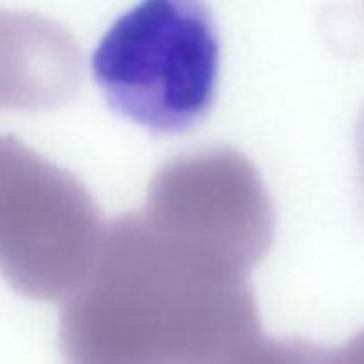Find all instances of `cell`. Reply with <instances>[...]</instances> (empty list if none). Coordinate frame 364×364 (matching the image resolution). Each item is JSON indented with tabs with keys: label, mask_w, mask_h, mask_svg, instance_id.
<instances>
[{
	"label": "cell",
	"mask_w": 364,
	"mask_h": 364,
	"mask_svg": "<svg viewBox=\"0 0 364 364\" xmlns=\"http://www.w3.org/2000/svg\"><path fill=\"white\" fill-rule=\"evenodd\" d=\"M249 274L127 213L64 299L68 364L219 363L259 334Z\"/></svg>",
	"instance_id": "6da1fadb"
},
{
	"label": "cell",
	"mask_w": 364,
	"mask_h": 364,
	"mask_svg": "<svg viewBox=\"0 0 364 364\" xmlns=\"http://www.w3.org/2000/svg\"><path fill=\"white\" fill-rule=\"evenodd\" d=\"M220 45L208 7L149 0L103 34L91 71L109 105L162 135L201 123L217 95Z\"/></svg>",
	"instance_id": "7a4b0ae2"
},
{
	"label": "cell",
	"mask_w": 364,
	"mask_h": 364,
	"mask_svg": "<svg viewBox=\"0 0 364 364\" xmlns=\"http://www.w3.org/2000/svg\"><path fill=\"white\" fill-rule=\"evenodd\" d=\"M105 224L84 183L0 135V274L21 295L66 299L91 269Z\"/></svg>",
	"instance_id": "3957f363"
},
{
	"label": "cell",
	"mask_w": 364,
	"mask_h": 364,
	"mask_svg": "<svg viewBox=\"0 0 364 364\" xmlns=\"http://www.w3.org/2000/svg\"><path fill=\"white\" fill-rule=\"evenodd\" d=\"M151 226L240 272L269 252L276 215L262 176L233 148H206L167 162L149 183Z\"/></svg>",
	"instance_id": "277c9868"
},
{
	"label": "cell",
	"mask_w": 364,
	"mask_h": 364,
	"mask_svg": "<svg viewBox=\"0 0 364 364\" xmlns=\"http://www.w3.org/2000/svg\"><path fill=\"white\" fill-rule=\"evenodd\" d=\"M78 43L55 20L0 9V110H50L77 95Z\"/></svg>",
	"instance_id": "5b68a950"
}]
</instances>
